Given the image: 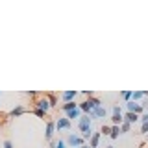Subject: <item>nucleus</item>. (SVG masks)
Returning a JSON list of instances; mask_svg holds the SVG:
<instances>
[{"mask_svg":"<svg viewBox=\"0 0 148 148\" xmlns=\"http://www.w3.org/2000/svg\"><path fill=\"white\" fill-rule=\"evenodd\" d=\"M4 148H13V145H11V141H4Z\"/></svg>","mask_w":148,"mask_h":148,"instance_id":"obj_20","label":"nucleus"},{"mask_svg":"<svg viewBox=\"0 0 148 148\" xmlns=\"http://www.w3.org/2000/svg\"><path fill=\"white\" fill-rule=\"evenodd\" d=\"M124 120H126L128 124H131V122H137V120H139V115H135V113H130V111H128L126 115H124Z\"/></svg>","mask_w":148,"mask_h":148,"instance_id":"obj_8","label":"nucleus"},{"mask_svg":"<svg viewBox=\"0 0 148 148\" xmlns=\"http://www.w3.org/2000/svg\"><path fill=\"white\" fill-rule=\"evenodd\" d=\"M107 148H113V146H107Z\"/></svg>","mask_w":148,"mask_h":148,"instance_id":"obj_24","label":"nucleus"},{"mask_svg":"<svg viewBox=\"0 0 148 148\" xmlns=\"http://www.w3.org/2000/svg\"><path fill=\"white\" fill-rule=\"evenodd\" d=\"M80 148H91V146H85V145H83V146H80Z\"/></svg>","mask_w":148,"mask_h":148,"instance_id":"obj_23","label":"nucleus"},{"mask_svg":"<svg viewBox=\"0 0 148 148\" xmlns=\"http://www.w3.org/2000/svg\"><path fill=\"white\" fill-rule=\"evenodd\" d=\"M98 141H100V133L96 131V133L91 135V145H89V146H91V148H96V146H98Z\"/></svg>","mask_w":148,"mask_h":148,"instance_id":"obj_10","label":"nucleus"},{"mask_svg":"<svg viewBox=\"0 0 148 148\" xmlns=\"http://www.w3.org/2000/svg\"><path fill=\"white\" fill-rule=\"evenodd\" d=\"M119 133H120V128H119V126H113V128H111V133H109L111 139H117V137H119Z\"/></svg>","mask_w":148,"mask_h":148,"instance_id":"obj_14","label":"nucleus"},{"mask_svg":"<svg viewBox=\"0 0 148 148\" xmlns=\"http://www.w3.org/2000/svg\"><path fill=\"white\" fill-rule=\"evenodd\" d=\"M148 93H141V91H135V93H131V98L133 100H139V98H143V96H146Z\"/></svg>","mask_w":148,"mask_h":148,"instance_id":"obj_15","label":"nucleus"},{"mask_svg":"<svg viewBox=\"0 0 148 148\" xmlns=\"http://www.w3.org/2000/svg\"><path fill=\"white\" fill-rule=\"evenodd\" d=\"M54 130H56V122H52V120H50V122L46 124V139H52Z\"/></svg>","mask_w":148,"mask_h":148,"instance_id":"obj_7","label":"nucleus"},{"mask_svg":"<svg viewBox=\"0 0 148 148\" xmlns=\"http://www.w3.org/2000/svg\"><path fill=\"white\" fill-rule=\"evenodd\" d=\"M78 128H80V131L83 133L85 139H89V137L93 135V133H91V119H89L87 115H83V117L80 119V122H78Z\"/></svg>","mask_w":148,"mask_h":148,"instance_id":"obj_1","label":"nucleus"},{"mask_svg":"<svg viewBox=\"0 0 148 148\" xmlns=\"http://www.w3.org/2000/svg\"><path fill=\"white\" fill-rule=\"evenodd\" d=\"M128 111H130V113H135V115H137V113H143V106L131 100V102H128Z\"/></svg>","mask_w":148,"mask_h":148,"instance_id":"obj_4","label":"nucleus"},{"mask_svg":"<svg viewBox=\"0 0 148 148\" xmlns=\"http://www.w3.org/2000/svg\"><path fill=\"white\" fill-rule=\"evenodd\" d=\"M48 107H50V102H48V100H39V102H37V109H41V111H48Z\"/></svg>","mask_w":148,"mask_h":148,"instance_id":"obj_9","label":"nucleus"},{"mask_svg":"<svg viewBox=\"0 0 148 148\" xmlns=\"http://www.w3.org/2000/svg\"><path fill=\"white\" fill-rule=\"evenodd\" d=\"M141 120H143V124H148V113H145V115L141 117Z\"/></svg>","mask_w":148,"mask_h":148,"instance_id":"obj_19","label":"nucleus"},{"mask_svg":"<svg viewBox=\"0 0 148 148\" xmlns=\"http://www.w3.org/2000/svg\"><path fill=\"white\" fill-rule=\"evenodd\" d=\"M122 98L130 100V98H131V93H130V91H124V93H122Z\"/></svg>","mask_w":148,"mask_h":148,"instance_id":"obj_18","label":"nucleus"},{"mask_svg":"<svg viewBox=\"0 0 148 148\" xmlns=\"http://www.w3.org/2000/svg\"><path fill=\"white\" fill-rule=\"evenodd\" d=\"M93 115H96V117H104L106 115V107H102V106H98L95 111H93Z\"/></svg>","mask_w":148,"mask_h":148,"instance_id":"obj_13","label":"nucleus"},{"mask_svg":"<svg viewBox=\"0 0 148 148\" xmlns=\"http://www.w3.org/2000/svg\"><path fill=\"white\" fill-rule=\"evenodd\" d=\"M67 119H69V120H71V119H81V117H80V109L69 111V113H67Z\"/></svg>","mask_w":148,"mask_h":148,"instance_id":"obj_12","label":"nucleus"},{"mask_svg":"<svg viewBox=\"0 0 148 148\" xmlns=\"http://www.w3.org/2000/svg\"><path fill=\"white\" fill-rule=\"evenodd\" d=\"M111 120H113V124H122V120H124V117H122V113H120V107H113V117H111Z\"/></svg>","mask_w":148,"mask_h":148,"instance_id":"obj_2","label":"nucleus"},{"mask_svg":"<svg viewBox=\"0 0 148 148\" xmlns=\"http://www.w3.org/2000/svg\"><path fill=\"white\" fill-rule=\"evenodd\" d=\"M56 148H67V146H65L63 141H59V143H56Z\"/></svg>","mask_w":148,"mask_h":148,"instance_id":"obj_21","label":"nucleus"},{"mask_svg":"<svg viewBox=\"0 0 148 148\" xmlns=\"http://www.w3.org/2000/svg\"><path fill=\"white\" fill-rule=\"evenodd\" d=\"M22 113H24V107H17V109H13L9 115L11 117H17V115H22Z\"/></svg>","mask_w":148,"mask_h":148,"instance_id":"obj_16","label":"nucleus"},{"mask_svg":"<svg viewBox=\"0 0 148 148\" xmlns=\"http://www.w3.org/2000/svg\"><path fill=\"white\" fill-rule=\"evenodd\" d=\"M61 109H63V111H72V109H78V107H76V102H67V104H63V106H61Z\"/></svg>","mask_w":148,"mask_h":148,"instance_id":"obj_11","label":"nucleus"},{"mask_svg":"<svg viewBox=\"0 0 148 148\" xmlns=\"http://www.w3.org/2000/svg\"><path fill=\"white\" fill-rule=\"evenodd\" d=\"M130 124H128V122H122V126H120V131H130Z\"/></svg>","mask_w":148,"mask_h":148,"instance_id":"obj_17","label":"nucleus"},{"mask_svg":"<svg viewBox=\"0 0 148 148\" xmlns=\"http://www.w3.org/2000/svg\"><path fill=\"white\" fill-rule=\"evenodd\" d=\"M35 115H37V117H45V111H41V109H35Z\"/></svg>","mask_w":148,"mask_h":148,"instance_id":"obj_22","label":"nucleus"},{"mask_svg":"<svg viewBox=\"0 0 148 148\" xmlns=\"http://www.w3.org/2000/svg\"><path fill=\"white\" fill-rule=\"evenodd\" d=\"M56 128L57 130H67V128H71V120L69 119H59L56 122Z\"/></svg>","mask_w":148,"mask_h":148,"instance_id":"obj_5","label":"nucleus"},{"mask_svg":"<svg viewBox=\"0 0 148 148\" xmlns=\"http://www.w3.org/2000/svg\"><path fill=\"white\" fill-rule=\"evenodd\" d=\"M67 143H69L71 146H83V139L78 137V135H69Z\"/></svg>","mask_w":148,"mask_h":148,"instance_id":"obj_3","label":"nucleus"},{"mask_svg":"<svg viewBox=\"0 0 148 148\" xmlns=\"http://www.w3.org/2000/svg\"><path fill=\"white\" fill-rule=\"evenodd\" d=\"M76 95H78L76 91H65V93H63V95H61V96H63V100H65V102H74V98H76Z\"/></svg>","mask_w":148,"mask_h":148,"instance_id":"obj_6","label":"nucleus"}]
</instances>
